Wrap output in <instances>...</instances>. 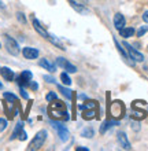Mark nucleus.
<instances>
[{"label":"nucleus","mask_w":148,"mask_h":151,"mask_svg":"<svg viewBox=\"0 0 148 151\" xmlns=\"http://www.w3.org/2000/svg\"><path fill=\"white\" fill-rule=\"evenodd\" d=\"M78 99H81V100H87L88 98H87V95H85V93H80V95H78Z\"/></svg>","instance_id":"obj_34"},{"label":"nucleus","mask_w":148,"mask_h":151,"mask_svg":"<svg viewBox=\"0 0 148 151\" xmlns=\"http://www.w3.org/2000/svg\"><path fill=\"white\" fill-rule=\"evenodd\" d=\"M0 6H3V4H1V3H0Z\"/></svg>","instance_id":"obj_38"},{"label":"nucleus","mask_w":148,"mask_h":151,"mask_svg":"<svg viewBox=\"0 0 148 151\" xmlns=\"http://www.w3.org/2000/svg\"><path fill=\"white\" fill-rule=\"evenodd\" d=\"M96 107H97V103L95 100H88L84 104H78V109L81 111H85V110H89V109H96Z\"/></svg>","instance_id":"obj_16"},{"label":"nucleus","mask_w":148,"mask_h":151,"mask_svg":"<svg viewBox=\"0 0 148 151\" xmlns=\"http://www.w3.org/2000/svg\"><path fill=\"white\" fill-rule=\"evenodd\" d=\"M44 80L47 83H55V78H54V77H49V76H44Z\"/></svg>","instance_id":"obj_31"},{"label":"nucleus","mask_w":148,"mask_h":151,"mask_svg":"<svg viewBox=\"0 0 148 151\" xmlns=\"http://www.w3.org/2000/svg\"><path fill=\"white\" fill-rule=\"evenodd\" d=\"M4 44H6V48H7L8 54H11L14 56H16L19 54V45H18V43L12 37L8 36V35L4 36Z\"/></svg>","instance_id":"obj_4"},{"label":"nucleus","mask_w":148,"mask_h":151,"mask_svg":"<svg viewBox=\"0 0 148 151\" xmlns=\"http://www.w3.org/2000/svg\"><path fill=\"white\" fill-rule=\"evenodd\" d=\"M117 137H118V142H119L121 144V147L125 148V150H130V143H129V140H128V136L125 135L124 132H119L118 135H117Z\"/></svg>","instance_id":"obj_10"},{"label":"nucleus","mask_w":148,"mask_h":151,"mask_svg":"<svg viewBox=\"0 0 148 151\" xmlns=\"http://www.w3.org/2000/svg\"><path fill=\"white\" fill-rule=\"evenodd\" d=\"M115 125H118V122H117L115 119H106V121L100 125V133H102V135H104V133H106L110 128L115 127Z\"/></svg>","instance_id":"obj_12"},{"label":"nucleus","mask_w":148,"mask_h":151,"mask_svg":"<svg viewBox=\"0 0 148 151\" xmlns=\"http://www.w3.org/2000/svg\"><path fill=\"white\" fill-rule=\"evenodd\" d=\"M147 32H148V25L141 26V28H139V30H137V37H143Z\"/></svg>","instance_id":"obj_25"},{"label":"nucleus","mask_w":148,"mask_h":151,"mask_svg":"<svg viewBox=\"0 0 148 151\" xmlns=\"http://www.w3.org/2000/svg\"><path fill=\"white\" fill-rule=\"evenodd\" d=\"M81 135L84 136V137H88V139H91V137L95 135V132H93L92 128H87V129H84V131H82V133H81Z\"/></svg>","instance_id":"obj_23"},{"label":"nucleus","mask_w":148,"mask_h":151,"mask_svg":"<svg viewBox=\"0 0 148 151\" xmlns=\"http://www.w3.org/2000/svg\"><path fill=\"white\" fill-rule=\"evenodd\" d=\"M124 47L126 48V51H128L130 59H133L134 62H143V60H144V55H143L141 52H139L137 50H134V48H133L130 44L126 43V41H124Z\"/></svg>","instance_id":"obj_5"},{"label":"nucleus","mask_w":148,"mask_h":151,"mask_svg":"<svg viewBox=\"0 0 148 151\" xmlns=\"http://www.w3.org/2000/svg\"><path fill=\"white\" fill-rule=\"evenodd\" d=\"M0 48H1V44H0Z\"/></svg>","instance_id":"obj_37"},{"label":"nucleus","mask_w":148,"mask_h":151,"mask_svg":"<svg viewBox=\"0 0 148 151\" xmlns=\"http://www.w3.org/2000/svg\"><path fill=\"white\" fill-rule=\"evenodd\" d=\"M82 118L84 119H93L96 118V110L95 109H89V110H85L84 114H82Z\"/></svg>","instance_id":"obj_18"},{"label":"nucleus","mask_w":148,"mask_h":151,"mask_svg":"<svg viewBox=\"0 0 148 151\" xmlns=\"http://www.w3.org/2000/svg\"><path fill=\"white\" fill-rule=\"evenodd\" d=\"M18 137H19V140H22V142H24V140H26L28 135H26V132H25V131H21V133L18 135Z\"/></svg>","instance_id":"obj_29"},{"label":"nucleus","mask_w":148,"mask_h":151,"mask_svg":"<svg viewBox=\"0 0 148 151\" xmlns=\"http://www.w3.org/2000/svg\"><path fill=\"white\" fill-rule=\"evenodd\" d=\"M0 73H1V76H3L4 80H7V81H12L14 80V72H12L10 68H3L0 69Z\"/></svg>","instance_id":"obj_15"},{"label":"nucleus","mask_w":148,"mask_h":151,"mask_svg":"<svg viewBox=\"0 0 148 151\" xmlns=\"http://www.w3.org/2000/svg\"><path fill=\"white\" fill-rule=\"evenodd\" d=\"M47 131H44V129H41L40 132H37L36 136L33 137V140L29 143L28 146V151H34V150H40L41 147H43V144H44L45 139H47Z\"/></svg>","instance_id":"obj_2"},{"label":"nucleus","mask_w":148,"mask_h":151,"mask_svg":"<svg viewBox=\"0 0 148 151\" xmlns=\"http://www.w3.org/2000/svg\"><path fill=\"white\" fill-rule=\"evenodd\" d=\"M60 80H62V83H63L64 85H70V84H71V80H70V77L67 76V73H62V74H60Z\"/></svg>","instance_id":"obj_24"},{"label":"nucleus","mask_w":148,"mask_h":151,"mask_svg":"<svg viewBox=\"0 0 148 151\" xmlns=\"http://www.w3.org/2000/svg\"><path fill=\"white\" fill-rule=\"evenodd\" d=\"M0 69H1V68H0Z\"/></svg>","instance_id":"obj_39"},{"label":"nucleus","mask_w":148,"mask_h":151,"mask_svg":"<svg viewBox=\"0 0 148 151\" xmlns=\"http://www.w3.org/2000/svg\"><path fill=\"white\" fill-rule=\"evenodd\" d=\"M48 111H49V117L54 119H64V121L69 119V113L66 110V104L58 99H55L54 103H49Z\"/></svg>","instance_id":"obj_1"},{"label":"nucleus","mask_w":148,"mask_h":151,"mask_svg":"<svg viewBox=\"0 0 148 151\" xmlns=\"http://www.w3.org/2000/svg\"><path fill=\"white\" fill-rule=\"evenodd\" d=\"M58 89H59L60 92H62V95L66 98V99H71L73 98V95H71V91L70 89H67V88H64V87H62V85H58Z\"/></svg>","instance_id":"obj_20"},{"label":"nucleus","mask_w":148,"mask_h":151,"mask_svg":"<svg viewBox=\"0 0 148 151\" xmlns=\"http://www.w3.org/2000/svg\"><path fill=\"white\" fill-rule=\"evenodd\" d=\"M3 96H4V99H7L8 102H11V103H15V102H18V98H16L14 93H10V92H4Z\"/></svg>","instance_id":"obj_22"},{"label":"nucleus","mask_w":148,"mask_h":151,"mask_svg":"<svg viewBox=\"0 0 148 151\" xmlns=\"http://www.w3.org/2000/svg\"><path fill=\"white\" fill-rule=\"evenodd\" d=\"M30 84V88H32L33 91H36L37 88H39V85H37V83H29Z\"/></svg>","instance_id":"obj_33"},{"label":"nucleus","mask_w":148,"mask_h":151,"mask_svg":"<svg viewBox=\"0 0 148 151\" xmlns=\"http://www.w3.org/2000/svg\"><path fill=\"white\" fill-rule=\"evenodd\" d=\"M22 127H24V124H22V122L16 124V127H15V129H14V132H12V135H11V137H10V139H11V140L16 139V137H18V135L21 133V131H22Z\"/></svg>","instance_id":"obj_21"},{"label":"nucleus","mask_w":148,"mask_h":151,"mask_svg":"<svg viewBox=\"0 0 148 151\" xmlns=\"http://www.w3.org/2000/svg\"><path fill=\"white\" fill-rule=\"evenodd\" d=\"M51 125L55 128L56 131H58L59 139L62 140V142H67L69 136H70V133H69V131H67V128L64 127V125H62V124H59V122H55V121H51Z\"/></svg>","instance_id":"obj_6"},{"label":"nucleus","mask_w":148,"mask_h":151,"mask_svg":"<svg viewBox=\"0 0 148 151\" xmlns=\"http://www.w3.org/2000/svg\"><path fill=\"white\" fill-rule=\"evenodd\" d=\"M16 18L19 19V22H22V24H26V18H25V15L22 14V12H18V14H16Z\"/></svg>","instance_id":"obj_28"},{"label":"nucleus","mask_w":148,"mask_h":151,"mask_svg":"<svg viewBox=\"0 0 148 151\" xmlns=\"http://www.w3.org/2000/svg\"><path fill=\"white\" fill-rule=\"evenodd\" d=\"M114 26H115V29H118V30H121V29L125 26V17L122 15V14H115L114 15Z\"/></svg>","instance_id":"obj_13"},{"label":"nucleus","mask_w":148,"mask_h":151,"mask_svg":"<svg viewBox=\"0 0 148 151\" xmlns=\"http://www.w3.org/2000/svg\"><path fill=\"white\" fill-rule=\"evenodd\" d=\"M119 35L122 37H125V39H126V37H132L133 35H134V29H133L132 26H129V28L128 26H126V28L124 26V28L119 30Z\"/></svg>","instance_id":"obj_17"},{"label":"nucleus","mask_w":148,"mask_h":151,"mask_svg":"<svg viewBox=\"0 0 148 151\" xmlns=\"http://www.w3.org/2000/svg\"><path fill=\"white\" fill-rule=\"evenodd\" d=\"M82 150H84V151H88V148H87V147H77V151H82Z\"/></svg>","instance_id":"obj_35"},{"label":"nucleus","mask_w":148,"mask_h":151,"mask_svg":"<svg viewBox=\"0 0 148 151\" xmlns=\"http://www.w3.org/2000/svg\"><path fill=\"white\" fill-rule=\"evenodd\" d=\"M110 114L114 117V118H117V119H119V118H122L125 115V106H124V103L121 102V100H115V102H112L111 104H110Z\"/></svg>","instance_id":"obj_3"},{"label":"nucleus","mask_w":148,"mask_h":151,"mask_svg":"<svg viewBox=\"0 0 148 151\" xmlns=\"http://www.w3.org/2000/svg\"><path fill=\"white\" fill-rule=\"evenodd\" d=\"M1 87H3V85H1V83H0V88H1Z\"/></svg>","instance_id":"obj_36"},{"label":"nucleus","mask_w":148,"mask_h":151,"mask_svg":"<svg viewBox=\"0 0 148 151\" xmlns=\"http://www.w3.org/2000/svg\"><path fill=\"white\" fill-rule=\"evenodd\" d=\"M143 21L148 24V10L147 11H144V14H143Z\"/></svg>","instance_id":"obj_32"},{"label":"nucleus","mask_w":148,"mask_h":151,"mask_svg":"<svg viewBox=\"0 0 148 151\" xmlns=\"http://www.w3.org/2000/svg\"><path fill=\"white\" fill-rule=\"evenodd\" d=\"M132 117L134 119H144L145 117H147V113H145L144 110H136V109H134L132 111Z\"/></svg>","instance_id":"obj_19"},{"label":"nucleus","mask_w":148,"mask_h":151,"mask_svg":"<svg viewBox=\"0 0 148 151\" xmlns=\"http://www.w3.org/2000/svg\"><path fill=\"white\" fill-rule=\"evenodd\" d=\"M39 65H40L41 68H44L45 70H48V72H51V73L56 72V66L52 63V62H49L47 58H43V59L39 60Z\"/></svg>","instance_id":"obj_11"},{"label":"nucleus","mask_w":148,"mask_h":151,"mask_svg":"<svg viewBox=\"0 0 148 151\" xmlns=\"http://www.w3.org/2000/svg\"><path fill=\"white\" fill-rule=\"evenodd\" d=\"M22 54L26 59H36L37 56H39V50L36 48H32V47H25L22 50Z\"/></svg>","instance_id":"obj_9"},{"label":"nucleus","mask_w":148,"mask_h":151,"mask_svg":"<svg viewBox=\"0 0 148 151\" xmlns=\"http://www.w3.org/2000/svg\"><path fill=\"white\" fill-rule=\"evenodd\" d=\"M33 28H34V30H36V32L39 33L41 37H44V39H47V40L49 39V33L47 32L44 28H43V25H41L40 22L36 19V18L33 19Z\"/></svg>","instance_id":"obj_8"},{"label":"nucleus","mask_w":148,"mask_h":151,"mask_svg":"<svg viewBox=\"0 0 148 151\" xmlns=\"http://www.w3.org/2000/svg\"><path fill=\"white\" fill-rule=\"evenodd\" d=\"M7 128V119L6 118H0V132L4 131Z\"/></svg>","instance_id":"obj_27"},{"label":"nucleus","mask_w":148,"mask_h":151,"mask_svg":"<svg viewBox=\"0 0 148 151\" xmlns=\"http://www.w3.org/2000/svg\"><path fill=\"white\" fill-rule=\"evenodd\" d=\"M69 3L71 4V7L74 8L77 12H81V14L88 12V10H87V7L84 6V3H80V1H77V0H69Z\"/></svg>","instance_id":"obj_14"},{"label":"nucleus","mask_w":148,"mask_h":151,"mask_svg":"<svg viewBox=\"0 0 148 151\" xmlns=\"http://www.w3.org/2000/svg\"><path fill=\"white\" fill-rule=\"evenodd\" d=\"M21 96L22 98H25V99H29V95H28V92L24 89V87H21Z\"/></svg>","instance_id":"obj_30"},{"label":"nucleus","mask_w":148,"mask_h":151,"mask_svg":"<svg viewBox=\"0 0 148 151\" xmlns=\"http://www.w3.org/2000/svg\"><path fill=\"white\" fill-rule=\"evenodd\" d=\"M56 65H58V66H60V68H63L64 70H66V72H69V73H76L77 72V68H76V66L70 63L67 59L62 58V56L56 58Z\"/></svg>","instance_id":"obj_7"},{"label":"nucleus","mask_w":148,"mask_h":151,"mask_svg":"<svg viewBox=\"0 0 148 151\" xmlns=\"http://www.w3.org/2000/svg\"><path fill=\"white\" fill-rule=\"evenodd\" d=\"M45 99H47V102H54L55 99H58V96H56L55 92H49V93H47Z\"/></svg>","instance_id":"obj_26"}]
</instances>
